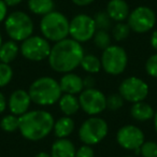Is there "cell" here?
Segmentation results:
<instances>
[{
  "instance_id": "obj_1",
  "label": "cell",
  "mask_w": 157,
  "mask_h": 157,
  "mask_svg": "<svg viewBox=\"0 0 157 157\" xmlns=\"http://www.w3.org/2000/svg\"><path fill=\"white\" fill-rule=\"evenodd\" d=\"M84 48L80 42L72 38H66L52 45L48 55V65L58 73H68L81 65Z\"/></svg>"
},
{
  "instance_id": "obj_2",
  "label": "cell",
  "mask_w": 157,
  "mask_h": 157,
  "mask_svg": "<svg viewBox=\"0 0 157 157\" xmlns=\"http://www.w3.org/2000/svg\"><path fill=\"white\" fill-rule=\"evenodd\" d=\"M54 117L44 110H33L20 116V132L26 140L40 141L53 131Z\"/></svg>"
},
{
  "instance_id": "obj_3",
  "label": "cell",
  "mask_w": 157,
  "mask_h": 157,
  "mask_svg": "<svg viewBox=\"0 0 157 157\" xmlns=\"http://www.w3.org/2000/svg\"><path fill=\"white\" fill-rule=\"evenodd\" d=\"M29 96L31 101L40 107H48L58 102L63 92L59 82L51 76H41L29 86Z\"/></svg>"
},
{
  "instance_id": "obj_4",
  "label": "cell",
  "mask_w": 157,
  "mask_h": 157,
  "mask_svg": "<svg viewBox=\"0 0 157 157\" xmlns=\"http://www.w3.org/2000/svg\"><path fill=\"white\" fill-rule=\"evenodd\" d=\"M70 21L65 14L58 11L42 16L40 21V30L46 40L54 43L69 37Z\"/></svg>"
},
{
  "instance_id": "obj_5",
  "label": "cell",
  "mask_w": 157,
  "mask_h": 157,
  "mask_svg": "<svg viewBox=\"0 0 157 157\" xmlns=\"http://www.w3.org/2000/svg\"><path fill=\"white\" fill-rule=\"evenodd\" d=\"M33 27L31 17L23 11L12 12L5 21L6 33L15 42H23L33 36Z\"/></svg>"
},
{
  "instance_id": "obj_6",
  "label": "cell",
  "mask_w": 157,
  "mask_h": 157,
  "mask_svg": "<svg viewBox=\"0 0 157 157\" xmlns=\"http://www.w3.org/2000/svg\"><path fill=\"white\" fill-rule=\"evenodd\" d=\"M109 126L103 118L90 116L82 123L78 129V138L86 145H96L100 143L108 135Z\"/></svg>"
},
{
  "instance_id": "obj_7",
  "label": "cell",
  "mask_w": 157,
  "mask_h": 157,
  "mask_svg": "<svg viewBox=\"0 0 157 157\" xmlns=\"http://www.w3.org/2000/svg\"><path fill=\"white\" fill-rule=\"evenodd\" d=\"M101 67L111 75H120L125 71L128 63L127 53L120 45H110L101 55Z\"/></svg>"
},
{
  "instance_id": "obj_8",
  "label": "cell",
  "mask_w": 157,
  "mask_h": 157,
  "mask_svg": "<svg viewBox=\"0 0 157 157\" xmlns=\"http://www.w3.org/2000/svg\"><path fill=\"white\" fill-rule=\"evenodd\" d=\"M52 45L43 36H30L22 42L20 52L24 58L30 61H42L48 58Z\"/></svg>"
},
{
  "instance_id": "obj_9",
  "label": "cell",
  "mask_w": 157,
  "mask_h": 157,
  "mask_svg": "<svg viewBox=\"0 0 157 157\" xmlns=\"http://www.w3.org/2000/svg\"><path fill=\"white\" fill-rule=\"evenodd\" d=\"M150 88L145 81L137 76H129L124 78L118 87V94L124 100L131 103L144 101L147 97Z\"/></svg>"
},
{
  "instance_id": "obj_10",
  "label": "cell",
  "mask_w": 157,
  "mask_h": 157,
  "mask_svg": "<svg viewBox=\"0 0 157 157\" xmlns=\"http://www.w3.org/2000/svg\"><path fill=\"white\" fill-rule=\"evenodd\" d=\"M96 31L97 27L94 17L87 14H78L70 21L69 36L80 43L92 40Z\"/></svg>"
},
{
  "instance_id": "obj_11",
  "label": "cell",
  "mask_w": 157,
  "mask_h": 157,
  "mask_svg": "<svg viewBox=\"0 0 157 157\" xmlns=\"http://www.w3.org/2000/svg\"><path fill=\"white\" fill-rule=\"evenodd\" d=\"M127 24L132 31L137 33H145L152 30L156 24V14L154 10L145 6H140L129 13Z\"/></svg>"
},
{
  "instance_id": "obj_12",
  "label": "cell",
  "mask_w": 157,
  "mask_h": 157,
  "mask_svg": "<svg viewBox=\"0 0 157 157\" xmlns=\"http://www.w3.org/2000/svg\"><path fill=\"white\" fill-rule=\"evenodd\" d=\"M78 101L81 109L90 116H97L107 109V97L97 88H84Z\"/></svg>"
},
{
  "instance_id": "obj_13",
  "label": "cell",
  "mask_w": 157,
  "mask_h": 157,
  "mask_svg": "<svg viewBox=\"0 0 157 157\" xmlns=\"http://www.w3.org/2000/svg\"><path fill=\"white\" fill-rule=\"evenodd\" d=\"M144 139L143 131L135 125H125L116 132L118 145L127 151H133L136 154L140 153V147L145 141Z\"/></svg>"
},
{
  "instance_id": "obj_14",
  "label": "cell",
  "mask_w": 157,
  "mask_h": 157,
  "mask_svg": "<svg viewBox=\"0 0 157 157\" xmlns=\"http://www.w3.org/2000/svg\"><path fill=\"white\" fill-rule=\"evenodd\" d=\"M31 98L29 93L25 90H16L11 94L8 100V108L10 112L14 115L22 116L26 112H28L30 108Z\"/></svg>"
},
{
  "instance_id": "obj_15",
  "label": "cell",
  "mask_w": 157,
  "mask_h": 157,
  "mask_svg": "<svg viewBox=\"0 0 157 157\" xmlns=\"http://www.w3.org/2000/svg\"><path fill=\"white\" fill-rule=\"evenodd\" d=\"M59 86L63 94L78 95L84 90L83 78L73 72L65 73L59 80Z\"/></svg>"
},
{
  "instance_id": "obj_16",
  "label": "cell",
  "mask_w": 157,
  "mask_h": 157,
  "mask_svg": "<svg viewBox=\"0 0 157 157\" xmlns=\"http://www.w3.org/2000/svg\"><path fill=\"white\" fill-rule=\"evenodd\" d=\"M105 12L112 21L120 23L127 21L130 13V9L125 0H110L107 5Z\"/></svg>"
},
{
  "instance_id": "obj_17",
  "label": "cell",
  "mask_w": 157,
  "mask_h": 157,
  "mask_svg": "<svg viewBox=\"0 0 157 157\" xmlns=\"http://www.w3.org/2000/svg\"><path fill=\"white\" fill-rule=\"evenodd\" d=\"M76 148L73 142L67 138L57 139L51 147L52 157H75Z\"/></svg>"
},
{
  "instance_id": "obj_18",
  "label": "cell",
  "mask_w": 157,
  "mask_h": 157,
  "mask_svg": "<svg viewBox=\"0 0 157 157\" xmlns=\"http://www.w3.org/2000/svg\"><path fill=\"white\" fill-rule=\"evenodd\" d=\"M130 115L132 116L133 120L138 122H146L154 118L155 110L148 103L139 101V102L132 103L130 108Z\"/></svg>"
},
{
  "instance_id": "obj_19",
  "label": "cell",
  "mask_w": 157,
  "mask_h": 157,
  "mask_svg": "<svg viewBox=\"0 0 157 157\" xmlns=\"http://www.w3.org/2000/svg\"><path fill=\"white\" fill-rule=\"evenodd\" d=\"M74 127H75V124H74V121L71 118V116L65 115L63 117H59L54 123L53 131L58 139H63V138H68L73 132Z\"/></svg>"
},
{
  "instance_id": "obj_20",
  "label": "cell",
  "mask_w": 157,
  "mask_h": 157,
  "mask_svg": "<svg viewBox=\"0 0 157 157\" xmlns=\"http://www.w3.org/2000/svg\"><path fill=\"white\" fill-rule=\"evenodd\" d=\"M58 105L60 111L66 116L74 115L80 109V101L75 95L63 94L58 100Z\"/></svg>"
},
{
  "instance_id": "obj_21",
  "label": "cell",
  "mask_w": 157,
  "mask_h": 157,
  "mask_svg": "<svg viewBox=\"0 0 157 157\" xmlns=\"http://www.w3.org/2000/svg\"><path fill=\"white\" fill-rule=\"evenodd\" d=\"M28 9L36 15L44 16L54 11V0H28Z\"/></svg>"
},
{
  "instance_id": "obj_22",
  "label": "cell",
  "mask_w": 157,
  "mask_h": 157,
  "mask_svg": "<svg viewBox=\"0 0 157 157\" xmlns=\"http://www.w3.org/2000/svg\"><path fill=\"white\" fill-rule=\"evenodd\" d=\"M20 48L13 40H10L2 43L0 48V61L5 63H11L17 57Z\"/></svg>"
},
{
  "instance_id": "obj_23",
  "label": "cell",
  "mask_w": 157,
  "mask_h": 157,
  "mask_svg": "<svg viewBox=\"0 0 157 157\" xmlns=\"http://www.w3.org/2000/svg\"><path fill=\"white\" fill-rule=\"evenodd\" d=\"M82 69L90 74L98 73L101 70V60L94 54H84L81 65Z\"/></svg>"
},
{
  "instance_id": "obj_24",
  "label": "cell",
  "mask_w": 157,
  "mask_h": 157,
  "mask_svg": "<svg viewBox=\"0 0 157 157\" xmlns=\"http://www.w3.org/2000/svg\"><path fill=\"white\" fill-rule=\"evenodd\" d=\"M0 127L6 132H15L20 129V116L12 113L3 116L0 122Z\"/></svg>"
},
{
  "instance_id": "obj_25",
  "label": "cell",
  "mask_w": 157,
  "mask_h": 157,
  "mask_svg": "<svg viewBox=\"0 0 157 157\" xmlns=\"http://www.w3.org/2000/svg\"><path fill=\"white\" fill-rule=\"evenodd\" d=\"M94 40V44L100 50H105L107 48H109L111 44V35L108 33V30H97L96 33L93 37Z\"/></svg>"
},
{
  "instance_id": "obj_26",
  "label": "cell",
  "mask_w": 157,
  "mask_h": 157,
  "mask_svg": "<svg viewBox=\"0 0 157 157\" xmlns=\"http://www.w3.org/2000/svg\"><path fill=\"white\" fill-rule=\"evenodd\" d=\"M131 29L128 26V24L125 22H120L116 23L114 25L113 29H112V37L115 41H123V40L127 39L130 33Z\"/></svg>"
},
{
  "instance_id": "obj_27",
  "label": "cell",
  "mask_w": 157,
  "mask_h": 157,
  "mask_svg": "<svg viewBox=\"0 0 157 157\" xmlns=\"http://www.w3.org/2000/svg\"><path fill=\"white\" fill-rule=\"evenodd\" d=\"M94 21L95 24H96L97 30H109L110 27H111L112 20L108 15L107 12L101 11L96 13L94 16Z\"/></svg>"
},
{
  "instance_id": "obj_28",
  "label": "cell",
  "mask_w": 157,
  "mask_h": 157,
  "mask_svg": "<svg viewBox=\"0 0 157 157\" xmlns=\"http://www.w3.org/2000/svg\"><path fill=\"white\" fill-rule=\"evenodd\" d=\"M13 78V70L10 63H0V87H5Z\"/></svg>"
},
{
  "instance_id": "obj_29",
  "label": "cell",
  "mask_w": 157,
  "mask_h": 157,
  "mask_svg": "<svg viewBox=\"0 0 157 157\" xmlns=\"http://www.w3.org/2000/svg\"><path fill=\"white\" fill-rule=\"evenodd\" d=\"M124 98L120 94H111L107 97V109L117 111L124 105Z\"/></svg>"
},
{
  "instance_id": "obj_30",
  "label": "cell",
  "mask_w": 157,
  "mask_h": 157,
  "mask_svg": "<svg viewBox=\"0 0 157 157\" xmlns=\"http://www.w3.org/2000/svg\"><path fill=\"white\" fill-rule=\"evenodd\" d=\"M142 157H157V143L154 141H144L140 147Z\"/></svg>"
},
{
  "instance_id": "obj_31",
  "label": "cell",
  "mask_w": 157,
  "mask_h": 157,
  "mask_svg": "<svg viewBox=\"0 0 157 157\" xmlns=\"http://www.w3.org/2000/svg\"><path fill=\"white\" fill-rule=\"evenodd\" d=\"M145 71L150 76L157 78V53L147 58L145 63Z\"/></svg>"
},
{
  "instance_id": "obj_32",
  "label": "cell",
  "mask_w": 157,
  "mask_h": 157,
  "mask_svg": "<svg viewBox=\"0 0 157 157\" xmlns=\"http://www.w3.org/2000/svg\"><path fill=\"white\" fill-rule=\"evenodd\" d=\"M75 157H95V151L90 145L84 144L76 150Z\"/></svg>"
},
{
  "instance_id": "obj_33",
  "label": "cell",
  "mask_w": 157,
  "mask_h": 157,
  "mask_svg": "<svg viewBox=\"0 0 157 157\" xmlns=\"http://www.w3.org/2000/svg\"><path fill=\"white\" fill-rule=\"evenodd\" d=\"M8 16V6L3 0H0V23L6 21Z\"/></svg>"
},
{
  "instance_id": "obj_34",
  "label": "cell",
  "mask_w": 157,
  "mask_h": 157,
  "mask_svg": "<svg viewBox=\"0 0 157 157\" xmlns=\"http://www.w3.org/2000/svg\"><path fill=\"white\" fill-rule=\"evenodd\" d=\"M83 85L84 88H95L96 86V80L93 75H87L83 78Z\"/></svg>"
},
{
  "instance_id": "obj_35",
  "label": "cell",
  "mask_w": 157,
  "mask_h": 157,
  "mask_svg": "<svg viewBox=\"0 0 157 157\" xmlns=\"http://www.w3.org/2000/svg\"><path fill=\"white\" fill-rule=\"evenodd\" d=\"M71 1L78 7H86V6H90V3L94 2L95 0H71Z\"/></svg>"
},
{
  "instance_id": "obj_36",
  "label": "cell",
  "mask_w": 157,
  "mask_h": 157,
  "mask_svg": "<svg viewBox=\"0 0 157 157\" xmlns=\"http://www.w3.org/2000/svg\"><path fill=\"white\" fill-rule=\"evenodd\" d=\"M7 105H8V102H7V100H6L5 95L0 92V114L2 113V112H5Z\"/></svg>"
},
{
  "instance_id": "obj_37",
  "label": "cell",
  "mask_w": 157,
  "mask_h": 157,
  "mask_svg": "<svg viewBox=\"0 0 157 157\" xmlns=\"http://www.w3.org/2000/svg\"><path fill=\"white\" fill-rule=\"evenodd\" d=\"M151 45L155 51H157V29L153 31L152 36H151Z\"/></svg>"
},
{
  "instance_id": "obj_38",
  "label": "cell",
  "mask_w": 157,
  "mask_h": 157,
  "mask_svg": "<svg viewBox=\"0 0 157 157\" xmlns=\"http://www.w3.org/2000/svg\"><path fill=\"white\" fill-rule=\"evenodd\" d=\"M6 3H7L8 7H15V6L20 5L23 0H3Z\"/></svg>"
},
{
  "instance_id": "obj_39",
  "label": "cell",
  "mask_w": 157,
  "mask_h": 157,
  "mask_svg": "<svg viewBox=\"0 0 157 157\" xmlns=\"http://www.w3.org/2000/svg\"><path fill=\"white\" fill-rule=\"evenodd\" d=\"M35 157H52V156H51V154H48V153H46V152H40V153H38Z\"/></svg>"
},
{
  "instance_id": "obj_40",
  "label": "cell",
  "mask_w": 157,
  "mask_h": 157,
  "mask_svg": "<svg viewBox=\"0 0 157 157\" xmlns=\"http://www.w3.org/2000/svg\"><path fill=\"white\" fill-rule=\"evenodd\" d=\"M154 128H155V131H156V133H157V110H156V112H155V115H154Z\"/></svg>"
},
{
  "instance_id": "obj_41",
  "label": "cell",
  "mask_w": 157,
  "mask_h": 157,
  "mask_svg": "<svg viewBox=\"0 0 157 157\" xmlns=\"http://www.w3.org/2000/svg\"><path fill=\"white\" fill-rule=\"evenodd\" d=\"M2 37H1V33H0V48H1V45H2Z\"/></svg>"
},
{
  "instance_id": "obj_42",
  "label": "cell",
  "mask_w": 157,
  "mask_h": 157,
  "mask_svg": "<svg viewBox=\"0 0 157 157\" xmlns=\"http://www.w3.org/2000/svg\"><path fill=\"white\" fill-rule=\"evenodd\" d=\"M126 157H131V156H126Z\"/></svg>"
}]
</instances>
